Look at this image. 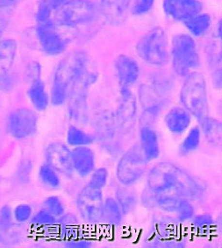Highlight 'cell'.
<instances>
[{"label":"cell","instance_id":"obj_40","mask_svg":"<svg viewBox=\"0 0 222 248\" xmlns=\"http://www.w3.org/2000/svg\"><path fill=\"white\" fill-rule=\"evenodd\" d=\"M68 247L74 248H85L91 247L87 239H70V242L68 244Z\"/></svg>","mask_w":222,"mask_h":248},{"label":"cell","instance_id":"obj_7","mask_svg":"<svg viewBox=\"0 0 222 248\" xmlns=\"http://www.w3.org/2000/svg\"><path fill=\"white\" fill-rule=\"evenodd\" d=\"M97 9L90 0H69L56 10L55 21L77 28L93 23L97 18Z\"/></svg>","mask_w":222,"mask_h":248},{"label":"cell","instance_id":"obj_12","mask_svg":"<svg viewBox=\"0 0 222 248\" xmlns=\"http://www.w3.org/2000/svg\"><path fill=\"white\" fill-rule=\"evenodd\" d=\"M162 7L168 16L183 22L202 10L199 0H163Z\"/></svg>","mask_w":222,"mask_h":248},{"label":"cell","instance_id":"obj_24","mask_svg":"<svg viewBox=\"0 0 222 248\" xmlns=\"http://www.w3.org/2000/svg\"><path fill=\"white\" fill-rule=\"evenodd\" d=\"M201 139V130L199 126H194L190 129L187 133L186 137L181 143L179 147V153L182 155H187L195 151L200 144Z\"/></svg>","mask_w":222,"mask_h":248},{"label":"cell","instance_id":"obj_17","mask_svg":"<svg viewBox=\"0 0 222 248\" xmlns=\"http://www.w3.org/2000/svg\"><path fill=\"white\" fill-rule=\"evenodd\" d=\"M130 2L131 0H101L103 14L110 23H121L128 9Z\"/></svg>","mask_w":222,"mask_h":248},{"label":"cell","instance_id":"obj_42","mask_svg":"<svg viewBox=\"0 0 222 248\" xmlns=\"http://www.w3.org/2000/svg\"><path fill=\"white\" fill-rule=\"evenodd\" d=\"M19 0H0V5L14 7Z\"/></svg>","mask_w":222,"mask_h":248},{"label":"cell","instance_id":"obj_23","mask_svg":"<svg viewBox=\"0 0 222 248\" xmlns=\"http://www.w3.org/2000/svg\"><path fill=\"white\" fill-rule=\"evenodd\" d=\"M67 142L70 147H84L93 144V137L83 130L70 125L67 132Z\"/></svg>","mask_w":222,"mask_h":248},{"label":"cell","instance_id":"obj_3","mask_svg":"<svg viewBox=\"0 0 222 248\" xmlns=\"http://www.w3.org/2000/svg\"><path fill=\"white\" fill-rule=\"evenodd\" d=\"M180 100L185 110L194 116L199 123L208 117L206 83L199 72L189 74L182 86Z\"/></svg>","mask_w":222,"mask_h":248},{"label":"cell","instance_id":"obj_21","mask_svg":"<svg viewBox=\"0 0 222 248\" xmlns=\"http://www.w3.org/2000/svg\"><path fill=\"white\" fill-rule=\"evenodd\" d=\"M185 27L195 36H202L211 26V17L207 14H199L184 21Z\"/></svg>","mask_w":222,"mask_h":248},{"label":"cell","instance_id":"obj_4","mask_svg":"<svg viewBox=\"0 0 222 248\" xmlns=\"http://www.w3.org/2000/svg\"><path fill=\"white\" fill-rule=\"evenodd\" d=\"M172 58L173 69L180 77H187L199 67L200 58L192 37L185 33L173 37Z\"/></svg>","mask_w":222,"mask_h":248},{"label":"cell","instance_id":"obj_29","mask_svg":"<svg viewBox=\"0 0 222 248\" xmlns=\"http://www.w3.org/2000/svg\"><path fill=\"white\" fill-rule=\"evenodd\" d=\"M176 216L182 221L190 220L194 217V207L190 203L189 199L182 198L176 208Z\"/></svg>","mask_w":222,"mask_h":248},{"label":"cell","instance_id":"obj_6","mask_svg":"<svg viewBox=\"0 0 222 248\" xmlns=\"http://www.w3.org/2000/svg\"><path fill=\"white\" fill-rule=\"evenodd\" d=\"M136 51L149 64H166L170 58L166 32L162 28H153L140 39Z\"/></svg>","mask_w":222,"mask_h":248},{"label":"cell","instance_id":"obj_36","mask_svg":"<svg viewBox=\"0 0 222 248\" xmlns=\"http://www.w3.org/2000/svg\"><path fill=\"white\" fill-rule=\"evenodd\" d=\"M13 12H14V7L0 5V38L5 32L6 27L9 23Z\"/></svg>","mask_w":222,"mask_h":248},{"label":"cell","instance_id":"obj_20","mask_svg":"<svg viewBox=\"0 0 222 248\" xmlns=\"http://www.w3.org/2000/svg\"><path fill=\"white\" fill-rule=\"evenodd\" d=\"M123 211L119 202L112 198H108L104 201L102 220L108 225H119L122 221Z\"/></svg>","mask_w":222,"mask_h":248},{"label":"cell","instance_id":"obj_43","mask_svg":"<svg viewBox=\"0 0 222 248\" xmlns=\"http://www.w3.org/2000/svg\"><path fill=\"white\" fill-rule=\"evenodd\" d=\"M6 239V233L0 229V242H4Z\"/></svg>","mask_w":222,"mask_h":248},{"label":"cell","instance_id":"obj_13","mask_svg":"<svg viewBox=\"0 0 222 248\" xmlns=\"http://www.w3.org/2000/svg\"><path fill=\"white\" fill-rule=\"evenodd\" d=\"M121 90H130L139 78V65L129 55H121L115 63Z\"/></svg>","mask_w":222,"mask_h":248},{"label":"cell","instance_id":"obj_39","mask_svg":"<svg viewBox=\"0 0 222 248\" xmlns=\"http://www.w3.org/2000/svg\"><path fill=\"white\" fill-rule=\"evenodd\" d=\"M27 79L32 83L38 80H41V66L38 62H32L27 69Z\"/></svg>","mask_w":222,"mask_h":248},{"label":"cell","instance_id":"obj_2","mask_svg":"<svg viewBox=\"0 0 222 248\" xmlns=\"http://www.w3.org/2000/svg\"><path fill=\"white\" fill-rule=\"evenodd\" d=\"M89 65L87 55L81 51L71 52L61 61L51 89V103L54 106H62L70 98L76 83Z\"/></svg>","mask_w":222,"mask_h":248},{"label":"cell","instance_id":"obj_22","mask_svg":"<svg viewBox=\"0 0 222 248\" xmlns=\"http://www.w3.org/2000/svg\"><path fill=\"white\" fill-rule=\"evenodd\" d=\"M121 104L119 107L120 120L129 122L133 120L136 111V102L130 90H121Z\"/></svg>","mask_w":222,"mask_h":248},{"label":"cell","instance_id":"obj_1","mask_svg":"<svg viewBox=\"0 0 222 248\" xmlns=\"http://www.w3.org/2000/svg\"><path fill=\"white\" fill-rule=\"evenodd\" d=\"M148 188L156 193L177 195L187 199L198 197L203 190L194 177L168 161L158 163L149 172Z\"/></svg>","mask_w":222,"mask_h":248},{"label":"cell","instance_id":"obj_10","mask_svg":"<svg viewBox=\"0 0 222 248\" xmlns=\"http://www.w3.org/2000/svg\"><path fill=\"white\" fill-rule=\"evenodd\" d=\"M37 122V117L32 110L19 108L11 112L7 120V128L14 138H28L36 132Z\"/></svg>","mask_w":222,"mask_h":248},{"label":"cell","instance_id":"obj_25","mask_svg":"<svg viewBox=\"0 0 222 248\" xmlns=\"http://www.w3.org/2000/svg\"><path fill=\"white\" fill-rule=\"evenodd\" d=\"M39 178L45 187L50 189L59 188L60 186L61 180L58 173L47 163L40 168Z\"/></svg>","mask_w":222,"mask_h":248},{"label":"cell","instance_id":"obj_18","mask_svg":"<svg viewBox=\"0 0 222 248\" xmlns=\"http://www.w3.org/2000/svg\"><path fill=\"white\" fill-rule=\"evenodd\" d=\"M28 96L33 107L39 111H44L49 105V97L46 92L45 84L41 80L31 83Z\"/></svg>","mask_w":222,"mask_h":248},{"label":"cell","instance_id":"obj_5","mask_svg":"<svg viewBox=\"0 0 222 248\" xmlns=\"http://www.w3.org/2000/svg\"><path fill=\"white\" fill-rule=\"evenodd\" d=\"M76 34V28L52 20L39 24L37 28V37L42 50L49 55H61L64 52Z\"/></svg>","mask_w":222,"mask_h":248},{"label":"cell","instance_id":"obj_26","mask_svg":"<svg viewBox=\"0 0 222 248\" xmlns=\"http://www.w3.org/2000/svg\"><path fill=\"white\" fill-rule=\"evenodd\" d=\"M200 124L205 135L206 136V138L208 139V140L212 142H215L221 140L222 126L219 121L214 119H210L207 117L200 122Z\"/></svg>","mask_w":222,"mask_h":248},{"label":"cell","instance_id":"obj_16","mask_svg":"<svg viewBox=\"0 0 222 248\" xmlns=\"http://www.w3.org/2000/svg\"><path fill=\"white\" fill-rule=\"evenodd\" d=\"M140 147L143 152L147 161H154L160 155V146L157 133L148 126H143L140 130Z\"/></svg>","mask_w":222,"mask_h":248},{"label":"cell","instance_id":"obj_34","mask_svg":"<svg viewBox=\"0 0 222 248\" xmlns=\"http://www.w3.org/2000/svg\"><path fill=\"white\" fill-rule=\"evenodd\" d=\"M13 225V212L9 206H4L0 210V229L7 234Z\"/></svg>","mask_w":222,"mask_h":248},{"label":"cell","instance_id":"obj_31","mask_svg":"<svg viewBox=\"0 0 222 248\" xmlns=\"http://www.w3.org/2000/svg\"><path fill=\"white\" fill-rule=\"evenodd\" d=\"M117 201L120 203L123 212H130L135 205L134 196L129 191H127L124 189L119 190L117 192Z\"/></svg>","mask_w":222,"mask_h":248},{"label":"cell","instance_id":"obj_19","mask_svg":"<svg viewBox=\"0 0 222 248\" xmlns=\"http://www.w3.org/2000/svg\"><path fill=\"white\" fill-rule=\"evenodd\" d=\"M17 52V43L14 40L0 42V75L8 73Z\"/></svg>","mask_w":222,"mask_h":248},{"label":"cell","instance_id":"obj_28","mask_svg":"<svg viewBox=\"0 0 222 248\" xmlns=\"http://www.w3.org/2000/svg\"><path fill=\"white\" fill-rule=\"evenodd\" d=\"M43 209L56 217L64 214V205L60 198L56 196H51L47 198L43 202Z\"/></svg>","mask_w":222,"mask_h":248},{"label":"cell","instance_id":"obj_27","mask_svg":"<svg viewBox=\"0 0 222 248\" xmlns=\"http://www.w3.org/2000/svg\"><path fill=\"white\" fill-rule=\"evenodd\" d=\"M56 217L51 215L49 212H47L44 209L34 214L32 217V224L38 229H47L53 227L56 225Z\"/></svg>","mask_w":222,"mask_h":248},{"label":"cell","instance_id":"obj_41","mask_svg":"<svg viewBox=\"0 0 222 248\" xmlns=\"http://www.w3.org/2000/svg\"><path fill=\"white\" fill-rule=\"evenodd\" d=\"M69 0H48L50 6L52 7V9L55 10L60 8L62 5H64L66 2H68Z\"/></svg>","mask_w":222,"mask_h":248},{"label":"cell","instance_id":"obj_38","mask_svg":"<svg viewBox=\"0 0 222 248\" xmlns=\"http://www.w3.org/2000/svg\"><path fill=\"white\" fill-rule=\"evenodd\" d=\"M193 225L198 228V229H206L211 227V225H213V220L212 217L207 214H201L199 216L193 217Z\"/></svg>","mask_w":222,"mask_h":248},{"label":"cell","instance_id":"obj_9","mask_svg":"<svg viewBox=\"0 0 222 248\" xmlns=\"http://www.w3.org/2000/svg\"><path fill=\"white\" fill-rule=\"evenodd\" d=\"M104 199L102 189L91 188L86 185L78 198V209L84 220L91 224L102 220Z\"/></svg>","mask_w":222,"mask_h":248},{"label":"cell","instance_id":"obj_11","mask_svg":"<svg viewBox=\"0 0 222 248\" xmlns=\"http://www.w3.org/2000/svg\"><path fill=\"white\" fill-rule=\"evenodd\" d=\"M47 164L56 170L57 173L71 177L74 175L72 164V153L65 144L58 141L52 142L45 151Z\"/></svg>","mask_w":222,"mask_h":248},{"label":"cell","instance_id":"obj_37","mask_svg":"<svg viewBox=\"0 0 222 248\" xmlns=\"http://www.w3.org/2000/svg\"><path fill=\"white\" fill-rule=\"evenodd\" d=\"M159 112H160V109L158 106H152L148 107V109L145 110L143 116H142L141 124H143V126L149 127V125L152 124L153 122L157 119Z\"/></svg>","mask_w":222,"mask_h":248},{"label":"cell","instance_id":"obj_8","mask_svg":"<svg viewBox=\"0 0 222 248\" xmlns=\"http://www.w3.org/2000/svg\"><path fill=\"white\" fill-rule=\"evenodd\" d=\"M148 162L139 145L131 147L121 157L117 165V178L121 184L130 186L143 176Z\"/></svg>","mask_w":222,"mask_h":248},{"label":"cell","instance_id":"obj_35","mask_svg":"<svg viewBox=\"0 0 222 248\" xmlns=\"http://www.w3.org/2000/svg\"><path fill=\"white\" fill-rule=\"evenodd\" d=\"M155 0H134L132 13L134 15H143L152 9Z\"/></svg>","mask_w":222,"mask_h":248},{"label":"cell","instance_id":"obj_15","mask_svg":"<svg viewBox=\"0 0 222 248\" xmlns=\"http://www.w3.org/2000/svg\"><path fill=\"white\" fill-rule=\"evenodd\" d=\"M167 129L176 135L185 133L191 124V116L184 107L175 106L164 117Z\"/></svg>","mask_w":222,"mask_h":248},{"label":"cell","instance_id":"obj_30","mask_svg":"<svg viewBox=\"0 0 222 248\" xmlns=\"http://www.w3.org/2000/svg\"><path fill=\"white\" fill-rule=\"evenodd\" d=\"M108 180V171L105 168H100L97 170H94L91 174V177L89 180L87 185L91 188L102 189L107 185Z\"/></svg>","mask_w":222,"mask_h":248},{"label":"cell","instance_id":"obj_14","mask_svg":"<svg viewBox=\"0 0 222 248\" xmlns=\"http://www.w3.org/2000/svg\"><path fill=\"white\" fill-rule=\"evenodd\" d=\"M72 153V164L75 172L80 176L86 177L95 170L96 160L94 152L87 147H75Z\"/></svg>","mask_w":222,"mask_h":248},{"label":"cell","instance_id":"obj_33","mask_svg":"<svg viewBox=\"0 0 222 248\" xmlns=\"http://www.w3.org/2000/svg\"><path fill=\"white\" fill-rule=\"evenodd\" d=\"M32 207L28 203H20L14 209V217L16 221L23 223L32 217Z\"/></svg>","mask_w":222,"mask_h":248},{"label":"cell","instance_id":"obj_32","mask_svg":"<svg viewBox=\"0 0 222 248\" xmlns=\"http://www.w3.org/2000/svg\"><path fill=\"white\" fill-rule=\"evenodd\" d=\"M52 7L48 2V0H40L38 3L37 13H36V19L38 23H45L47 21L50 20Z\"/></svg>","mask_w":222,"mask_h":248}]
</instances>
